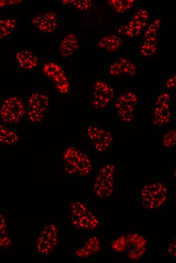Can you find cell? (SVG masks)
Here are the masks:
<instances>
[{
    "mask_svg": "<svg viewBox=\"0 0 176 263\" xmlns=\"http://www.w3.org/2000/svg\"><path fill=\"white\" fill-rule=\"evenodd\" d=\"M66 172L70 175L85 177L90 174L93 164L89 156L75 146H69L63 154Z\"/></svg>",
    "mask_w": 176,
    "mask_h": 263,
    "instance_id": "obj_1",
    "label": "cell"
},
{
    "mask_svg": "<svg viewBox=\"0 0 176 263\" xmlns=\"http://www.w3.org/2000/svg\"><path fill=\"white\" fill-rule=\"evenodd\" d=\"M168 194V188L163 183L153 182L145 185L140 194L142 205L146 209L158 208L166 201Z\"/></svg>",
    "mask_w": 176,
    "mask_h": 263,
    "instance_id": "obj_2",
    "label": "cell"
},
{
    "mask_svg": "<svg viewBox=\"0 0 176 263\" xmlns=\"http://www.w3.org/2000/svg\"><path fill=\"white\" fill-rule=\"evenodd\" d=\"M94 194L100 198H108L114 192L115 166L111 163L103 166L98 172L92 187Z\"/></svg>",
    "mask_w": 176,
    "mask_h": 263,
    "instance_id": "obj_3",
    "label": "cell"
},
{
    "mask_svg": "<svg viewBox=\"0 0 176 263\" xmlns=\"http://www.w3.org/2000/svg\"><path fill=\"white\" fill-rule=\"evenodd\" d=\"M70 220L75 228L81 230H94L99 222L96 216L82 203L72 202L70 205Z\"/></svg>",
    "mask_w": 176,
    "mask_h": 263,
    "instance_id": "obj_4",
    "label": "cell"
},
{
    "mask_svg": "<svg viewBox=\"0 0 176 263\" xmlns=\"http://www.w3.org/2000/svg\"><path fill=\"white\" fill-rule=\"evenodd\" d=\"M26 108L23 102L17 97L5 98L0 107V119L4 123L14 124L23 117Z\"/></svg>",
    "mask_w": 176,
    "mask_h": 263,
    "instance_id": "obj_5",
    "label": "cell"
},
{
    "mask_svg": "<svg viewBox=\"0 0 176 263\" xmlns=\"http://www.w3.org/2000/svg\"><path fill=\"white\" fill-rule=\"evenodd\" d=\"M138 98L132 91H125L120 94L115 102V108L118 117L124 122H130L134 116Z\"/></svg>",
    "mask_w": 176,
    "mask_h": 263,
    "instance_id": "obj_6",
    "label": "cell"
},
{
    "mask_svg": "<svg viewBox=\"0 0 176 263\" xmlns=\"http://www.w3.org/2000/svg\"><path fill=\"white\" fill-rule=\"evenodd\" d=\"M171 95L166 92L160 94L157 98L153 111L154 126H163L171 121Z\"/></svg>",
    "mask_w": 176,
    "mask_h": 263,
    "instance_id": "obj_7",
    "label": "cell"
},
{
    "mask_svg": "<svg viewBox=\"0 0 176 263\" xmlns=\"http://www.w3.org/2000/svg\"><path fill=\"white\" fill-rule=\"evenodd\" d=\"M49 104V98L41 91L32 93L27 101L26 111L29 119L35 122L40 121L43 118Z\"/></svg>",
    "mask_w": 176,
    "mask_h": 263,
    "instance_id": "obj_8",
    "label": "cell"
},
{
    "mask_svg": "<svg viewBox=\"0 0 176 263\" xmlns=\"http://www.w3.org/2000/svg\"><path fill=\"white\" fill-rule=\"evenodd\" d=\"M115 95L114 89L106 82L96 80L93 86L92 106L99 110L107 107L112 101Z\"/></svg>",
    "mask_w": 176,
    "mask_h": 263,
    "instance_id": "obj_9",
    "label": "cell"
},
{
    "mask_svg": "<svg viewBox=\"0 0 176 263\" xmlns=\"http://www.w3.org/2000/svg\"><path fill=\"white\" fill-rule=\"evenodd\" d=\"M148 12L145 9H140L132 18L125 24L118 27L117 32L130 38L138 36L146 26L148 20Z\"/></svg>",
    "mask_w": 176,
    "mask_h": 263,
    "instance_id": "obj_10",
    "label": "cell"
},
{
    "mask_svg": "<svg viewBox=\"0 0 176 263\" xmlns=\"http://www.w3.org/2000/svg\"><path fill=\"white\" fill-rule=\"evenodd\" d=\"M86 133L94 148L99 153L106 152L113 141V135L109 131L94 124L87 127Z\"/></svg>",
    "mask_w": 176,
    "mask_h": 263,
    "instance_id": "obj_11",
    "label": "cell"
},
{
    "mask_svg": "<svg viewBox=\"0 0 176 263\" xmlns=\"http://www.w3.org/2000/svg\"><path fill=\"white\" fill-rule=\"evenodd\" d=\"M32 24L39 31L45 33L54 32L58 26V18L55 12L39 13L31 19Z\"/></svg>",
    "mask_w": 176,
    "mask_h": 263,
    "instance_id": "obj_12",
    "label": "cell"
},
{
    "mask_svg": "<svg viewBox=\"0 0 176 263\" xmlns=\"http://www.w3.org/2000/svg\"><path fill=\"white\" fill-rule=\"evenodd\" d=\"M44 72L48 76L53 78L55 83L61 93H66L68 91V80L64 70L59 65L53 62L48 63L45 66Z\"/></svg>",
    "mask_w": 176,
    "mask_h": 263,
    "instance_id": "obj_13",
    "label": "cell"
},
{
    "mask_svg": "<svg viewBox=\"0 0 176 263\" xmlns=\"http://www.w3.org/2000/svg\"><path fill=\"white\" fill-rule=\"evenodd\" d=\"M110 74L114 76L124 75H135L137 68L135 64L128 59L119 57L114 61L109 69Z\"/></svg>",
    "mask_w": 176,
    "mask_h": 263,
    "instance_id": "obj_14",
    "label": "cell"
},
{
    "mask_svg": "<svg viewBox=\"0 0 176 263\" xmlns=\"http://www.w3.org/2000/svg\"><path fill=\"white\" fill-rule=\"evenodd\" d=\"M15 59L19 66L25 70L35 68L38 64V59L35 54L28 49H20L15 54Z\"/></svg>",
    "mask_w": 176,
    "mask_h": 263,
    "instance_id": "obj_15",
    "label": "cell"
},
{
    "mask_svg": "<svg viewBox=\"0 0 176 263\" xmlns=\"http://www.w3.org/2000/svg\"><path fill=\"white\" fill-rule=\"evenodd\" d=\"M79 43L76 35L69 33L62 40L59 46L60 55L63 57L72 55L79 48Z\"/></svg>",
    "mask_w": 176,
    "mask_h": 263,
    "instance_id": "obj_16",
    "label": "cell"
},
{
    "mask_svg": "<svg viewBox=\"0 0 176 263\" xmlns=\"http://www.w3.org/2000/svg\"><path fill=\"white\" fill-rule=\"evenodd\" d=\"M121 38L116 34H108L102 38L98 43V47L109 52H114L122 46Z\"/></svg>",
    "mask_w": 176,
    "mask_h": 263,
    "instance_id": "obj_17",
    "label": "cell"
},
{
    "mask_svg": "<svg viewBox=\"0 0 176 263\" xmlns=\"http://www.w3.org/2000/svg\"><path fill=\"white\" fill-rule=\"evenodd\" d=\"M100 248L99 240L95 236L90 238L81 248L76 251V254L80 257H87L98 252Z\"/></svg>",
    "mask_w": 176,
    "mask_h": 263,
    "instance_id": "obj_18",
    "label": "cell"
},
{
    "mask_svg": "<svg viewBox=\"0 0 176 263\" xmlns=\"http://www.w3.org/2000/svg\"><path fill=\"white\" fill-rule=\"evenodd\" d=\"M17 20L12 17H0V40L7 38L15 30Z\"/></svg>",
    "mask_w": 176,
    "mask_h": 263,
    "instance_id": "obj_19",
    "label": "cell"
},
{
    "mask_svg": "<svg viewBox=\"0 0 176 263\" xmlns=\"http://www.w3.org/2000/svg\"><path fill=\"white\" fill-rule=\"evenodd\" d=\"M18 140V136L14 130L0 123V144L14 145Z\"/></svg>",
    "mask_w": 176,
    "mask_h": 263,
    "instance_id": "obj_20",
    "label": "cell"
},
{
    "mask_svg": "<svg viewBox=\"0 0 176 263\" xmlns=\"http://www.w3.org/2000/svg\"><path fill=\"white\" fill-rule=\"evenodd\" d=\"M157 51V37L145 39L140 49V54L143 57L154 55Z\"/></svg>",
    "mask_w": 176,
    "mask_h": 263,
    "instance_id": "obj_21",
    "label": "cell"
},
{
    "mask_svg": "<svg viewBox=\"0 0 176 263\" xmlns=\"http://www.w3.org/2000/svg\"><path fill=\"white\" fill-rule=\"evenodd\" d=\"M109 5L116 13H120L130 9L135 1L134 0H111L108 2Z\"/></svg>",
    "mask_w": 176,
    "mask_h": 263,
    "instance_id": "obj_22",
    "label": "cell"
},
{
    "mask_svg": "<svg viewBox=\"0 0 176 263\" xmlns=\"http://www.w3.org/2000/svg\"><path fill=\"white\" fill-rule=\"evenodd\" d=\"M10 243L6 218L0 214V248H7L10 245Z\"/></svg>",
    "mask_w": 176,
    "mask_h": 263,
    "instance_id": "obj_23",
    "label": "cell"
},
{
    "mask_svg": "<svg viewBox=\"0 0 176 263\" xmlns=\"http://www.w3.org/2000/svg\"><path fill=\"white\" fill-rule=\"evenodd\" d=\"M162 20L160 18L155 19L148 26L145 32V39L151 37H157L158 31L160 27Z\"/></svg>",
    "mask_w": 176,
    "mask_h": 263,
    "instance_id": "obj_24",
    "label": "cell"
},
{
    "mask_svg": "<svg viewBox=\"0 0 176 263\" xmlns=\"http://www.w3.org/2000/svg\"><path fill=\"white\" fill-rule=\"evenodd\" d=\"M175 129L168 130L164 134L163 138V144L167 148H171L174 147L176 143Z\"/></svg>",
    "mask_w": 176,
    "mask_h": 263,
    "instance_id": "obj_25",
    "label": "cell"
},
{
    "mask_svg": "<svg viewBox=\"0 0 176 263\" xmlns=\"http://www.w3.org/2000/svg\"><path fill=\"white\" fill-rule=\"evenodd\" d=\"M63 3L73 6L80 11H85L91 8V1H63Z\"/></svg>",
    "mask_w": 176,
    "mask_h": 263,
    "instance_id": "obj_26",
    "label": "cell"
},
{
    "mask_svg": "<svg viewBox=\"0 0 176 263\" xmlns=\"http://www.w3.org/2000/svg\"><path fill=\"white\" fill-rule=\"evenodd\" d=\"M126 239L121 236L115 240L112 244V248L117 251H122L126 250Z\"/></svg>",
    "mask_w": 176,
    "mask_h": 263,
    "instance_id": "obj_27",
    "label": "cell"
},
{
    "mask_svg": "<svg viewBox=\"0 0 176 263\" xmlns=\"http://www.w3.org/2000/svg\"><path fill=\"white\" fill-rule=\"evenodd\" d=\"M175 75H173L167 79L164 83V89L165 90H170L175 87Z\"/></svg>",
    "mask_w": 176,
    "mask_h": 263,
    "instance_id": "obj_28",
    "label": "cell"
},
{
    "mask_svg": "<svg viewBox=\"0 0 176 263\" xmlns=\"http://www.w3.org/2000/svg\"><path fill=\"white\" fill-rule=\"evenodd\" d=\"M168 252L170 254H172L174 255V254L175 255V244H172L170 245L169 248H168Z\"/></svg>",
    "mask_w": 176,
    "mask_h": 263,
    "instance_id": "obj_29",
    "label": "cell"
}]
</instances>
